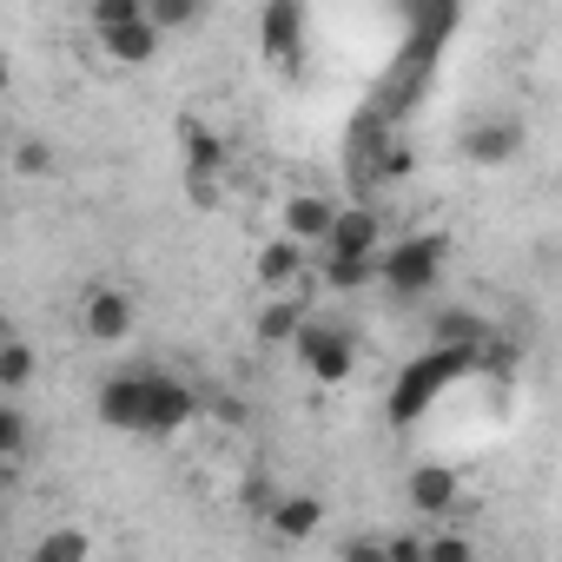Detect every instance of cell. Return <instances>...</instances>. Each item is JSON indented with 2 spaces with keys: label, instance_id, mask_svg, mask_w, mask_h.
Masks as SVG:
<instances>
[{
  "label": "cell",
  "instance_id": "cell-1",
  "mask_svg": "<svg viewBox=\"0 0 562 562\" xmlns=\"http://www.w3.org/2000/svg\"><path fill=\"white\" fill-rule=\"evenodd\" d=\"M463 378H476V351H450V345H424L397 378H391V397H384V417L397 424V430H411V424H424V411L443 397V391H457Z\"/></svg>",
  "mask_w": 562,
  "mask_h": 562
},
{
  "label": "cell",
  "instance_id": "cell-2",
  "mask_svg": "<svg viewBox=\"0 0 562 562\" xmlns=\"http://www.w3.org/2000/svg\"><path fill=\"white\" fill-rule=\"evenodd\" d=\"M443 258H450V238H443V232H411V238L384 245L378 285H384L397 305H411V299H424L437 278H443Z\"/></svg>",
  "mask_w": 562,
  "mask_h": 562
},
{
  "label": "cell",
  "instance_id": "cell-3",
  "mask_svg": "<svg viewBox=\"0 0 562 562\" xmlns=\"http://www.w3.org/2000/svg\"><path fill=\"white\" fill-rule=\"evenodd\" d=\"M292 358H299V364H305L318 384H345V378L358 371V338H351L345 325H325V318H312V325L299 331Z\"/></svg>",
  "mask_w": 562,
  "mask_h": 562
},
{
  "label": "cell",
  "instance_id": "cell-4",
  "mask_svg": "<svg viewBox=\"0 0 562 562\" xmlns=\"http://www.w3.org/2000/svg\"><path fill=\"white\" fill-rule=\"evenodd\" d=\"M522 139H529V126H522L516 113H483V120H470V126L457 133V153H463L470 166H509V159L522 153Z\"/></svg>",
  "mask_w": 562,
  "mask_h": 562
},
{
  "label": "cell",
  "instance_id": "cell-5",
  "mask_svg": "<svg viewBox=\"0 0 562 562\" xmlns=\"http://www.w3.org/2000/svg\"><path fill=\"white\" fill-rule=\"evenodd\" d=\"M93 417L120 437H146V364L139 371H113L100 391H93Z\"/></svg>",
  "mask_w": 562,
  "mask_h": 562
},
{
  "label": "cell",
  "instance_id": "cell-6",
  "mask_svg": "<svg viewBox=\"0 0 562 562\" xmlns=\"http://www.w3.org/2000/svg\"><path fill=\"white\" fill-rule=\"evenodd\" d=\"M192 417H199V391L146 364V437H179Z\"/></svg>",
  "mask_w": 562,
  "mask_h": 562
},
{
  "label": "cell",
  "instance_id": "cell-7",
  "mask_svg": "<svg viewBox=\"0 0 562 562\" xmlns=\"http://www.w3.org/2000/svg\"><path fill=\"white\" fill-rule=\"evenodd\" d=\"M305 34H312V14L299 8V0H265V14H258V54H265V60L299 67Z\"/></svg>",
  "mask_w": 562,
  "mask_h": 562
},
{
  "label": "cell",
  "instance_id": "cell-8",
  "mask_svg": "<svg viewBox=\"0 0 562 562\" xmlns=\"http://www.w3.org/2000/svg\"><path fill=\"white\" fill-rule=\"evenodd\" d=\"M133 318H139V312H133V299H126L120 285H93L87 305H80V331H87L93 345H120V338L133 331Z\"/></svg>",
  "mask_w": 562,
  "mask_h": 562
},
{
  "label": "cell",
  "instance_id": "cell-9",
  "mask_svg": "<svg viewBox=\"0 0 562 562\" xmlns=\"http://www.w3.org/2000/svg\"><path fill=\"white\" fill-rule=\"evenodd\" d=\"M338 212H345L338 199H318V192H292L278 218H285V238H299L305 251H312V245L325 251V245H331V225H338Z\"/></svg>",
  "mask_w": 562,
  "mask_h": 562
},
{
  "label": "cell",
  "instance_id": "cell-10",
  "mask_svg": "<svg viewBox=\"0 0 562 562\" xmlns=\"http://www.w3.org/2000/svg\"><path fill=\"white\" fill-rule=\"evenodd\" d=\"M331 258H384V218L358 199V205H345L338 212V225H331V245H325Z\"/></svg>",
  "mask_w": 562,
  "mask_h": 562
},
{
  "label": "cell",
  "instance_id": "cell-11",
  "mask_svg": "<svg viewBox=\"0 0 562 562\" xmlns=\"http://www.w3.org/2000/svg\"><path fill=\"white\" fill-rule=\"evenodd\" d=\"M265 529H271L278 542H312V536L325 529V496H312V490H285V503L265 516Z\"/></svg>",
  "mask_w": 562,
  "mask_h": 562
},
{
  "label": "cell",
  "instance_id": "cell-12",
  "mask_svg": "<svg viewBox=\"0 0 562 562\" xmlns=\"http://www.w3.org/2000/svg\"><path fill=\"white\" fill-rule=\"evenodd\" d=\"M404 496H411V509H417V516H450V509H457V496H463V483H457V470H450V463H417V470H411V483H404Z\"/></svg>",
  "mask_w": 562,
  "mask_h": 562
},
{
  "label": "cell",
  "instance_id": "cell-13",
  "mask_svg": "<svg viewBox=\"0 0 562 562\" xmlns=\"http://www.w3.org/2000/svg\"><path fill=\"white\" fill-rule=\"evenodd\" d=\"M179 146H186V172H192V179H218V166H225V153H232L225 133H212V126L192 120V113L179 120Z\"/></svg>",
  "mask_w": 562,
  "mask_h": 562
},
{
  "label": "cell",
  "instance_id": "cell-14",
  "mask_svg": "<svg viewBox=\"0 0 562 562\" xmlns=\"http://www.w3.org/2000/svg\"><path fill=\"white\" fill-rule=\"evenodd\" d=\"M100 47H106V60H120V67H146V60H159L166 34H159L153 21H133V27H113V34H100Z\"/></svg>",
  "mask_w": 562,
  "mask_h": 562
},
{
  "label": "cell",
  "instance_id": "cell-15",
  "mask_svg": "<svg viewBox=\"0 0 562 562\" xmlns=\"http://www.w3.org/2000/svg\"><path fill=\"white\" fill-rule=\"evenodd\" d=\"M496 331H490V318H476V312H463V305H450V312H437L430 318V345H450V351H483Z\"/></svg>",
  "mask_w": 562,
  "mask_h": 562
},
{
  "label": "cell",
  "instance_id": "cell-16",
  "mask_svg": "<svg viewBox=\"0 0 562 562\" xmlns=\"http://www.w3.org/2000/svg\"><path fill=\"white\" fill-rule=\"evenodd\" d=\"M299 271H305V245H299V238H271V245H258V285H265V292H285Z\"/></svg>",
  "mask_w": 562,
  "mask_h": 562
},
{
  "label": "cell",
  "instance_id": "cell-17",
  "mask_svg": "<svg viewBox=\"0 0 562 562\" xmlns=\"http://www.w3.org/2000/svg\"><path fill=\"white\" fill-rule=\"evenodd\" d=\"M305 325H312V312H305L299 299H271V305L258 312V345H299Z\"/></svg>",
  "mask_w": 562,
  "mask_h": 562
},
{
  "label": "cell",
  "instance_id": "cell-18",
  "mask_svg": "<svg viewBox=\"0 0 562 562\" xmlns=\"http://www.w3.org/2000/svg\"><path fill=\"white\" fill-rule=\"evenodd\" d=\"M378 265L384 258H331V251H318V278L331 292H364V285H378Z\"/></svg>",
  "mask_w": 562,
  "mask_h": 562
},
{
  "label": "cell",
  "instance_id": "cell-19",
  "mask_svg": "<svg viewBox=\"0 0 562 562\" xmlns=\"http://www.w3.org/2000/svg\"><path fill=\"white\" fill-rule=\"evenodd\" d=\"M27 562H93V536L87 529H47L27 549Z\"/></svg>",
  "mask_w": 562,
  "mask_h": 562
},
{
  "label": "cell",
  "instance_id": "cell-20",
  "mask_svg": "<svg viewBox=\"0 0 562 562\" xmlns=\"http://www.w3.org/2000/svg\"><path fill=\"white\" fill-rule=\"evenodd\" d=\"M238 503H245V509H251V516L265 522V516H271L278 503H285V490H278V476H271L265 463H251V470L238 476Z\"/></svg>",
  "mask_w": 562,
  "mask_h": 562
},
{
  "label": "cell",
  "instance_id": "cell-21",
  "mask_svg": "<svg viewBox=\"0 0 562 562\" xmlns=\"http://www.w3.org/2000/svg\"><path fill=\"white\" fill-rule=\"evenodd\" d=\"M34 371H41V358H34L27 338H8V345H0V384H8V391H27Z\"/></svg>",
  "mask_w": 562,
  "mask_h": 562
},
{
  "label": "cell",
  "instance_id": "cell-22",
  "mask_svg": "<svg viewBox=\"0 0 562 562\" xmlns=\"http://www.w3.org/2000/svg\"><path fill=\"white\" fill-rule=\"evenodd\" d=\"M87 21H93V34L133 27V21H146V0H93V8H87Z\"/></svg>",
  "mask_w": 562,
  "mask_h": 562
},
{
  "label": "cell",
  "instance_id": "cell-23",
  "mask_svg": "<svg viewBox=\"0 0 562 562\" xmlns=\"http://www.w3.org/2000/svg\"><path fill=\"white\" fill-rule=\"evenodd\" d=\"M0 457H8V470H21V457H27V411L21 404H0Z\"/></svg>",
  "mask_w": 562,
  "mask_h": 562
},
{
  "label": "cell",
  "instance_id": "cell-24",
  "mask_svg": "<svg viewBox=\"0 0 562 562\" xmlns=\"http://www.w3.org/2000/svg\"><path fill=\"white\" fill-rule=\"evenodd\" d=\"M146 21H153L159 34H179V27L199 21V0H146Z\"/></svg>",
  "mask_w": 562,
  "mask_h": 562
},
{
  "label": "cell",
  "instance_id": "cell-25",
  "mask_svg": "<svg viewBox=\"0 0 562 562\" xmlns=\"http://www.w3.org/2000/svg\"><path fill=\"white\" fill-rule=\"evenodd\" d=\"M14 172H21V179H47V172H54V146H47V139H21V146H14Z\"/></svg>",
  "mask_w": 562,
  "mask_h": 562
},
{
  "label": "cell",
  "instance_id": "cell-26",
  "mask_svg": "<svg viewBox=\"0 0 562 562\" xmlns=\"http://www.w3.org/2000/svg\"><path fill=\"white\" fill-rule=\"evenodd\" d=\"M424 562H483V555H476V542H470V536H457V529H437Z\"/></svg>",
  "mask_w": 562,
  "mask_h": 562
},
{
  "label": "cell",
  "instance_id": "cell-27",
  "mask_svg": "<svg viewBox=\"0 0 562 562\" xmlns=\"http://www.w3.org/2000/svg\"><path fill=\"white\" fill-rule=\"evenodd\" d=\"M516 358H522V351H516L509 338H490V345L476 351V371H483V378H509V371H516Z\"/></svg>",
  "mask_w": 562,
  "mask_h": 562
},
{
  "label": "cell",
  "instance_id": "cell-28",
  "mask_svg": "<svg viewBox=\"0 0 562 562\" xmlns=\"http://www.w3.org/2000/svg\"><path fill=\"white\" fill-rule=\"evenodd\" d=\"M391 542V562H424L430 555V536L424 529H397V536H384Z\"/></svg>",
  "mask_w": 562,
  "mask_h": 562
},
{
  "label": "cell",
  "instance_id": "cell-29",
  "mask_svg": "<svg viewBox=\"0 0 562 562\" xmlns=\"http://www.w3.org/2000/svg\"><path fill=\"white\" fill-rule=\"evenodd\" d=\"M338 562H391V542H384V536H351V542L338 549Z\"/></svg>",
  "mask_w": 562,
  "mask_h": 562
},
{
  "label": "cell",
  "instance_id": "cell-30",
  "mask_svg": "<svg viewBox=\"0 0 562 562\" xmlns=\"http://www.w3.org/2000/svg\"><path fill=\"white\" fill-rule=\"evenodd\" d=\"M411 166H417V153H411V146H397V139H391V153H384V166H378V186H384V179H404V172H411Z\"/></svg>",
  "mask_w": 562,
  "mask_h": 562
},
{
  "label": "cell",
  "instance_id": "cell-31",
  "mask_svg": "<svg viewBox=\"0 0 562 562\" xmlns=\"http://www.w3.org/2000/svg\"><path fill=\"white\" fill-rule=\"evenodd\" d=\"M186 199H192L199 212H212V205H218V179H192V172H186Z\"/></svg>",
  "mask_w": 562,
  "mask_h": 562
}]
</instances>
